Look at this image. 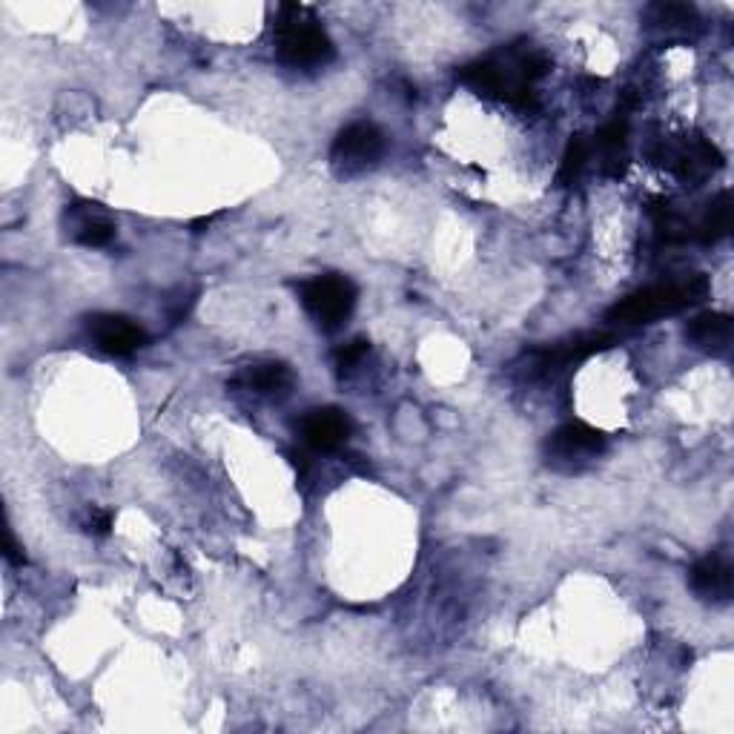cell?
Wrapping results in <instances>:
<instances>
[{"label":"cell","instance_id":"obj_18","mask_svg":"<svg viewBox=\"0 0 734 734\" xmlns=\"http://www.w3.org/2000/svg\"><path fill=\"white\" fill-rule=\"evenodd\" d=\"M368 350H371V341L368 339L348 341L345 348L336 350V368H339V371H350V368H356V364L362 362L364 356H368Z\"/></svg>","mask_w":734,"mask_h":734},{"label":"cell","instance_id":"obj_14","mask_svg":"<svg viewBox=\"0 0 734 734\" xmlns=\"http://www.w3.org/2000/svg\"><path fill=\"white\" fill-rule=\"evenodd\" d=\"M729 229H732V198H729V192H720L702 215V222L697 224V238L711 245V241L726 238Z\"/></svg>","mask_w":734,"mask_h":734},{"label":"cell","instance_id":"obj_8","mask_svg":"<svg viewBox=\"0 0 734 734\" xmlns=\"http://www.w3.org/2000/svg\"><path fill=\"white\" fill-rule=\"evenodd\" d=\"M353 434V422L339 408H316L301 419V436L316 450H336Z\"/></svg>","mask_w":734,"mask_h":734},{"label":"cell","instance_id":"obj_20","mask_svg":"<svg viewBox=\"0 0 734 734\" xmlns=\"http://www.w3.org/2000/svg\"><path fill=\"white\" fill-rule=\"evenodd\" d=\"M7 560L12 562V565H24L26 562V557H24V551H21V548H17V543H15V537H12V534H7Z\"/></svg>","mask_w":734,"mask_h":734},{"label":"cell","instance_id":"obj_6","mask_svg":"<svg viewBox=\"0 0 734 734\" xmlns=\"http://www.w3.org/2000/svg\"><path fill=\"white\" fill-rule=\"evenodd\" d=\"M660 164L677 173L683 182H702L706 175L718 173L723 166V155L706 138H680L674 144H663Z\"/></svg>","mask_w":734,"mask_h":734},{"label":"cell","instance_id":"obj_7","mask_svg":"<svg viewBox=\"0 0 734 734\" xmlns=\"http://www.w3.org/2000/svg\"><path fill=\"white\" fill-rule=\"evenodd\" d=\"M89 333L98 348L110 356H129L147 345V331L141 324H135L127 316H115V313L89 319Z\"/></svg>","mask_w":734,"mask_h":734},{"label":"cell","instance_id":"obj_10","mask_svg":"<svg viewBox=\"0 0 734 734\" xmlns=\"http://www.w3.org/2000/svg\"><path fill=\"white\" fill-rule=\"evenodd\" d=\"M614 345V336L611 333H594V336H580L574 341H565V345H557V348H545L537 353V368L539 371H562V368H571V364L583 362L588 356L600 353V350L611 348Z\"/></svg>","mask_w":734,"mask_h":734},{"label":"cell","instance_id":"obj_2","mask_svg":"<svg viewBox=\"0 0 734 734\" xmlns=\"http://www.w3.org/2000/svg\"><path fill=\"white\" fill-rule=\"evenodd\" d=\"M276 52L290 66H322L333 58V43L319 26L308 7L285 3L278 7L276 24Z\"/></svg>","mask_w":734,"mask_h":734},{"label":"cell","instance_id":"obj_21","mask_svg":"<svg viewBox=\"0 0 734 734\" xmlns=\"http://www.w3.org/2000/svg\"><path fill=\"white\" fill-rule=\"evenodd\" d=\"M210 222H213V215H207V219H198V222H192V229H196V233H201L204 227H210Z\"/></svg>","mask_w":734,"mask_h":734},{"label":"cell","instance_id":"obj_13","mask_svg":"<svg viewBox=\"0 0 734 734\" xmlns=\"http://www.w3.org/2000/svg\"><path fill=\"white\" fill-rule=\"evenodd\" d=\"M646 21L651 29H660V33H688L692 26L700 24L695 9L683 3H655L648 7Z\"/></svg>","mask_w":734,"mask_h":734},{"label":"cell","instance_id":"obj_19","mask_svg":"<svg viewBox=\"0 0 734 734\" xmlns=\"http://www.w3.org/2000/svg\"><path fill=\"white\" fill-rule=\"evenodd\" d=\"M112 525H115V513L112 511H92V517H89V531L92 534H98V537H107L112 531Z\"/></svg>","mask_w":734,"mask_h":734},{"label":"cell","instance_id":"obj_16","mask_svg":"<svg viewBox=\"0 0 734 734\" xmlns=\"http://www.w3.org/2000/svg\"><path fill=\"white\" fill-rule=\"evenodd\" d=\"M112 238H115V224L110 219H89L75 233V241L84 247H107Z\"/></svg>","mask_w":734,"mask_h":734},{"label":"cell","instance_id":"obj_5","mask_svg":"<svg viewBox=\"0 0 734 734\" xmlns=\"http://www.w3.org/2000/svg\"><path fill=\"white\" fill-rule=\"evenodd\" d=\"M548 459L560 462V465H580V462H592L606 450V434L597 427L585 425V422H569V425L557 427L548 443Z\"/></svg>","mask_w":734,"mask_h":734},{"label":"cell","instance_id":"obj_1","mask_svg":"<svg viewBox=\"0 0 734 734\" xmlns=\"http://www.w3.org/2000/svg\"><path fill=\"white\" fill-rule=\"evenodd\" d=\"M706 293H709V278L706 276H692L686 282L646 287V290L632 293L629 299L617 301L614 308L606 313V319L617 324L655 322V319L671 316V313L692 308V304L706 299Z\"/></svg>","mask_w":734,"mask_h":734},{"label":"cell","instance_id":"obj_17","mask_svg":"<svg viewBox=\"0 0 734 734\" xmlns=\"http://www.w3.org/2000/svg\"><path fill=\"white\" fill-rule=\"evenodd\" d=\"M625 141H629V124H625V119H620V115H617L614 121H608L606 127L597 133V147L606 152L608 159H617L620 150L625 147Z\"/></svg>","mask_w":734,"mask_h":734},{"label":"cell","instance_id":"obj_4","mask_svg":"<svg viewBox=\"0 0 734 734\" xmlns=\"http://www.w3.org/2000/svg\"><path fill=\"white\" fill-rule=\"evenodd\" d=\"M304 308L324 331H336L356 308V287L345 276H319L301 287Z\"/></svg>","mask_w":734,"mask_h":734},{"label":"cell","instance_id":"obj_9","mask_svg":"<svg viewBox=\"0 0 734 734\" xmlns=\"http://www.w3.org/2000/svg\"><path fill=\"white\" fill-rule=\"evenodd\" d=\"M688 583H692V592L706 602H714V606H723V602L732 600L734 588V574L732 565L720 557H706L692 569L688 574Z\"/></svg>","mask_w":734,"mask_h":734},{"label":"cell","instance_id":"obj_11","mask_svg":"<svg viewBox=\"0 0 734 734\" xmlns=\"http://www.w3.org/2000/svg\"><path fill=\"white\" fill-rule=\"evenodd\" d=\"M686 339L697 350L709 353H723L732 341V319L726 313H700L695 322L686 327Z\"/></svg>","mask_w":734,"mask_h":734},{"label":"cell","instance_id":"obj_3","mask_svg":"<svg viewBox=\"0 0 734 734\" xmlns=\"http://www.w3.org/2000/svg\"><path fill=\"white\" fill-rule=\"evenodd\" d=\"M382 152H385V135L380 133V127L371 121H353L336 135L331 147V164L336 175L350 178L376 164Z\"/></svg>","mask_w":734,"mask_h":734},{"label":"cell","instance_id":"obj_15","mask_svg":"<svg viewBox=\"0 0 734 734\" xmlns=\"http://www.w3.org/2000/svg\"><path fill=\"white\" fill-rule=\"evenodd\" d=\"M585 161H588V141H585L583 135H574L562 152V164H560V175H557V182L560 184H571L576 182V175L583 173Z\"/></svg>","mask_w":734,"mask_h":734},{"label":"cell","instance_id":"obj_12","mask_svg":"<svg viewBox=\"0 0 734 734\" xmlns=\"http://www.w3.org/2000/svg\"><path fill=\"white\" fill-rule=\"evenodd\" d=\"M238 382H241L247 390H256V394H261V396L285 394L287 387L293 385V373L287 364H278V362L256 364V368H250V371H247Z\"/></svg>","mask_w":734,"mask_h":734}]
</instances>
